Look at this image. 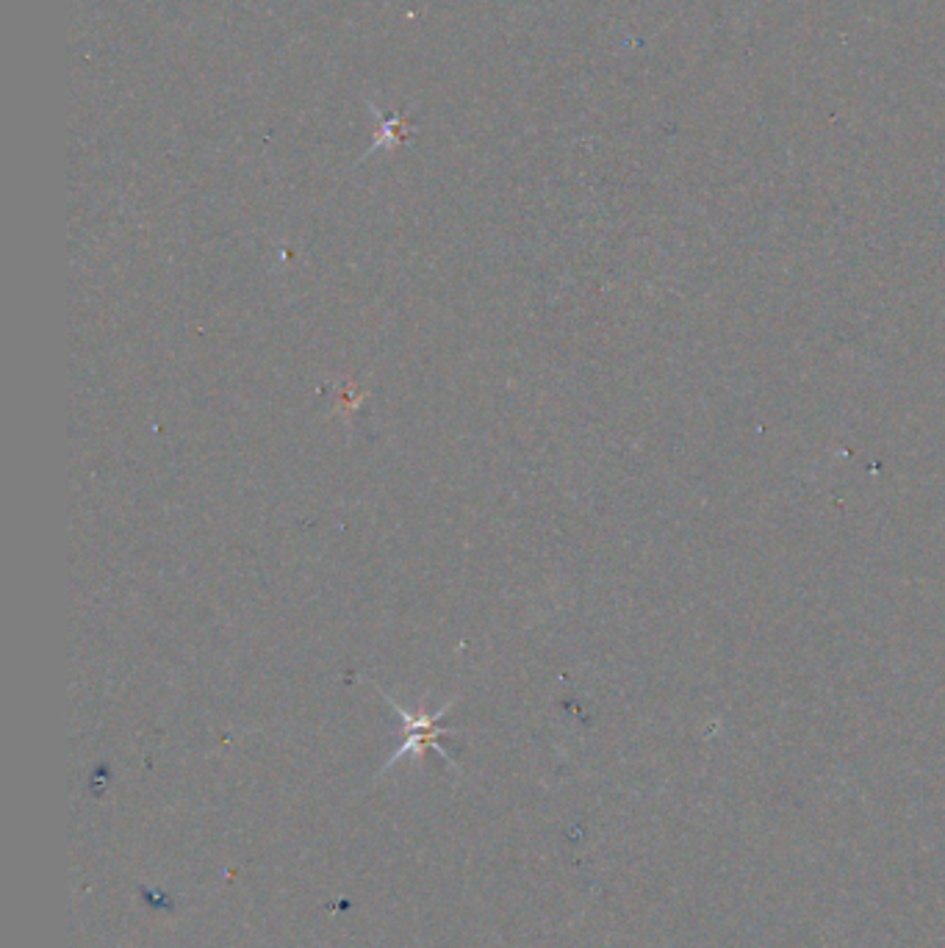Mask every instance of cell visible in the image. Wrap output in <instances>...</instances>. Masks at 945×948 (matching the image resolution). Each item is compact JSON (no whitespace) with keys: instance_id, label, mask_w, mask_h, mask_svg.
Instances as JSON below:
<instances>
[{"instance_id":"6da1fadb","label":"cell","mask_w":945,"mask_h":948,"mask_svg":"<svg viewBox=\"0 0 945 948\" xmlns=\"http://www.w3.org/2000/svg\"><path fill=\"white\" fill-rule=\"evenodd\" d=\"M386 702L394 707V713H397V716H399V721H403L405 727H408V735H405L403 747L397 749V754H394L392 763H397L399 758H405V754H410V752L421 754V752H425V749H439V752L447 758V752H444V747H441V743H439V738H441V735L455 732V729H444V727H441V718H444V713L450 710V707L455 705V702H450V705L441 707V710L436 713V716H425V713H419V716H410V713H405L403 707H399L397 702L392 699V696H386Z\"/></svg>"}]
</instances>
